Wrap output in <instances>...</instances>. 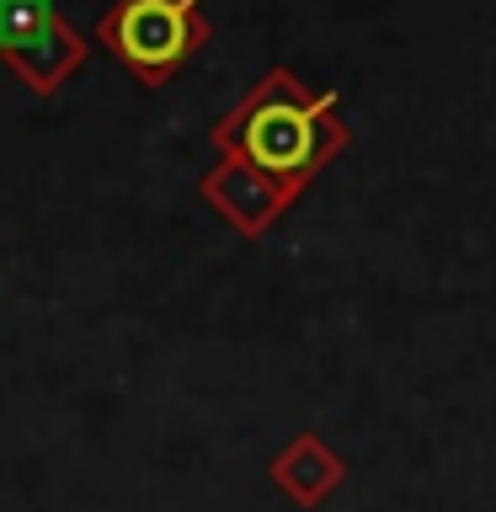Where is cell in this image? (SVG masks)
<instances>
[{
	"label": "cell",
	"instance_id": "5",
	"mask_svg": "<svg viewBox=\"0 0 496 512\" xmlns=\"http://www.w3.org/2000/svg\"><path fill=\"white\" fill-rule=\"evenodd\" d=\"M272 486H278L294 507H326L336 491L347 486V459L336 454V448L320 438V432H294L278 454L267 464Z\"/></svg>",
	"mask_w": 496,
	"mask_h": 512
},
{
	"label": "cell",
	"instance_id": "1",
	"mask_svg": "<svg viewBox=\"0 0 496 512\" xmlns=\"http://www.w3.org/2000/svg\"><path fill=\"white\" fill-rule=\"evenodd\" d=\"M352 128L331 91L304 86L294 70H267L240 102L214 118L208 144L219 155H235L246 166L278 176L283 187L304 192L336 155L347 150Z\"/></svg>",
	"mask_w": 496,
	"mask_h": 512
},
{
	"label": "cell",
	"instance_id": "3",
	"mask_svg": "<svg viewBox=\"0 0 496 512\" xmlns=\"http://www.w3.org/2000/svg\"><path fill=\"white\" fill-rule=\"evenodd\" d=\"M86 54L91 43L54 0H0V64L32 96H59Z\"/></svg>",
	"mask_w": 496,
	"mask_h": 512
},
{
	"label": "cell",
	"instance_id": "4",
	"mask_svg": "<svg viewBox=\"0 0 496 512\" xmlns=\"http://www.w3.org/2000/svg\"><path fill=\"white\" fill-rule=\"evenodd\" d=\"M198 198L214 208V214L230 224L235 235L262 240L272 224H278L288 208L299 203V192H294V187H283L278 176H267V171L246 166V160L219 155L214 166L198 176Z\"/></svg>",
	"mask_w": 496,
	"mask_h": 512
},
{
	"label": "cell",
	"instance_id": "2",
	"mask_svg": "<svg viewBox=\"0 0 496 512\" xmlns=\"http://www.w3.org/2000/svg\"><path fill=\"white\" fill-rule=\"evenodd\" d=\"M203 0H112L96 16V43L134 75V86L160 91L203 54L208 43Z\"/></svg>",
	"mask_w": 496,
	"mask_h": 512
}]
</instances>
